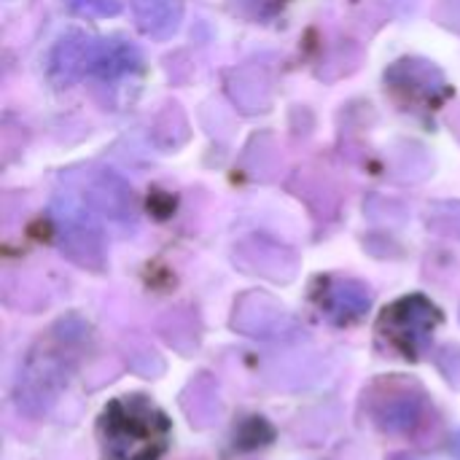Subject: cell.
Returning a JSON list of instances; mask_svg holds the SVG:
<instances>
[{
	"instance_id": "cell-1",
	"label": "cell",
	"mask_w": 460,
	"mask_h": 460,
	"mask_svg": "<svg viewBox=\"0 0 460 460\" xmlns=\"http://www.w3.org/2000/svg\"><path fill=\"white\" fill-rule=\"evenodd\" d=\"M86 326L78 318L59 321L46 340L30 348L16 377V407L30 418H43L67 388L75 367V350Z\"/></svg>"
},
{
	"instance_id": "cell-2",
	"label": "cell",
	"mask_w": 460,
	"mask_h": 460,
	"mask_svg": "<svg viewBox=\"0 0 460 460\" xmlns=\"http://www.w3.org/2000/svg\"><path fill=\"white\" fill-rule=\"evenodd\" d=\"M100 439L108 460H159L170 445V420L140 394L119 396L100 415Z\"/></svg>"
},
{
	"instance_id": "cell-3",
	"label": "cell",
	"mask_w": 460,
	"mask_h": 460,
	"mask_svg": "<svg viewBox=\"0 0 460 460\" xmlns=\"http://www.w3.org/2000/svg\"><path fill=\"white\" fill-rule=\"evenodd\" d=\"M426 399L429 396L420 383L402 375H391L369 385V391L364 394V407L369 420L383 434L410 437L420 429L426 418Z\"/></svg>"
},
{
	"instance_id": "cell-4",
	"label": "cell",
	"mask_w": 460,
	"mask_h": 460,
	"mask_svg": "<svg viewBox=\"0 0 460 460\" xmlns=\"http://www.w3.org/2000/svg\"><path fill=\"white\" fill-rule=\"evenodd\" d=\"M442 321H445L442 310L429 296L410 294V296L391 302L383 310V315L377 321V334L402 358L415 361L429 348V342L434 340Z\"/></svg>"
},
{
	"instance_id": "cell-5",
	"label": "cell",
	"mask_w": 460,
	"mask_h": 460,
	"mask_svg": "<svg viewBox=\"0 0 460 460\" xmlns=\"http://www.w3.org/2000/svg\"><path fill=\"white\" fill-rule=\"evenodd\" d=\"M315 305L329 321L348 326L369 313L372 291L353 278H321L315 291Z\"/></svg>"
},
{
	"instance_id": "cell-6",
	"label": "cell",
	"mask_w": 460,
	"mask_h": 460,
	"mask_svg": "<svg viewBox=\"0 0 460 460\" xmlns=\"http://www.w3.org/2000/svg\"><path fill=\"white\" fill-rule=\"evenodd\" d=\"M232 326L237 332H243L245 337H283L291 332L294 321L286 313L283 305H278L272 296L264 294H245L237 305H234V315H232Z\"/></svg>"
},
{
	"instance_id": "cell-7",
	"label": "cell",
	"mask_w": 460,
	"mask_h": 460,
	"mask_svg": "<svg viewBox=\"0 0 460 460\" xmlns=\"http://www.w3.org/2000/svg\"><path fill=\"white\" fill-rule=\"evenodd\" d=\"M97 43H100V38H92V35L78 32V30L62 35L51 51V59H49L51 78L62 86H70V84L81 81L84 75H92Z\"/></svg>"
},
{
	"instance_id": "cell-8",
	"label": "cell",
	"mask_w": 460,
	"mask_h": 460,
	"mask_svg": "<svg viewBox=\"0 0 460 460\" xmlns=\"http://www.w3.org/2000/svg\"><path fill=\"white\" fill-rule=\"evenodd\" d=\"M59 229H62V251L81 267H92L100 270L105 261L102 253V240L97 226L78 213L75 208H65L59 213Z\"/></svg>"
},
{
	"instance_id": "cell-9",
	"label": "cell",
	"mask_w": 460,
	"mask_h": 460,
	"mask_svg": "<svg viewBox=\"0 0 460 460\" xmlns=\"http://www.w3.org/2000/svg\"><path fill=\"white\" fill-rule=\"evenodd\" d=\"M137 30L146 38L167 40L181 30L183 0H129Z\"/></svg>"
},
{
	"instance_id": "cell-10",
	"label": "cell",
	"mask_w": 460,
	"mask_h": 460,
	"mask_svg": "<svg viewBox=\"0 0 460 460\" xmlns=\"http://www.w3.org/2000/svg\"><path fill=\"white\" fill-rule=\"evenodd\" d=\"M388 81H391V86L394 84H412V89H404L410 102H418V100L434 102L437 94H445V78L429 62H415V59L396 62L388 73Z\"/></svg>"
},
{
	"instance_id": "cell-11",
	"label": "cell",
	"mask_w": 460,
	"mask_h": 460,
	"mask_svg": "<svg viewBox=\"0 0 460 460\" xmlns=\"http://www.w3.org/2000/svg\"><path fill=\"white\" fill-rule=\"evenodd\" d=\"M86 202L92 205V210L111 216V218H129L135 213L132 189L113 172H105L92 181V186L86 191Z\"/></svg>"
},
{
	"instance_id": "cell-12",
	"label": "cell",
	"mask_w": 460,
	"mask_h": 460,
	"mask_svg": "<svg viewBox=\"0 0 460 460\" xmlns=\"http://www.w3.org/2000/svg\"><path fill=\"white\" fill-rule=\"evenodd\" d=\"M186 391L197 396V404L183 410V412L189 415L191 426H197V429H205V426H210V423L216 420L218 410H221V402H218V388H216V383H213L208 375H199V377H197V380H194V383H191Z\"/></svg>"
},
{
	"instance_id": "cell-13",
	"label": "cell",
	"mask_w": 460,
	"mask_h": 460,
	"mask_svg": "<svg viewBox=\"0 0 460 460\" xmlns=\"http://www.w3.org/2000/svg\"><path fill=\"white\" fill-rule=\"evenodd\" d=\"M62 5L84 19H111L121 11V0H62Z\"/></svg>"
},
{
	"instance_id": "cell-14",
	"label": "cell",
	"mask_w": 460,
	"mask_h": 460,
	"mask_svg": "<svg viewBox=\"0 0 460 460\" xmlns=\"http://www.w3.org/2000/svg\"><path fill=\"white\" fill-rule=\"evenodd\" d=\"M437 367L450 385L460 388V345H447L437 353Z\"/></svg>"
},
{
	"instance_id": "cell-15",
	"label": "cell",
	"mask_w": 460,
	"mask_h": 460,
	"mask_svg": "<svg viewBox=\"0 0 460 460\" xmlns=\"http://www.w3.org/2000/svg\"><path fill=\"white\" fill-rule=\"evenodd\" d=\"M450 453L460 460V431L453 437V442H450Z\"/></svg>"
},
{
	"instance_id": "cell-16",
	"label": "cell",
	"mask_w": 460,
	"mask_h": 460,
	"mask_svg": "<svg viewBox=\"0 0 460 460\" xmlns=\"http://www.w3.org/2000/svg\"><path fill=\"white\" fill-rule=\"evenodd\" d=\"M391 460H418V458H407V456H394Z\"/></svg>"
}]
</instances>
